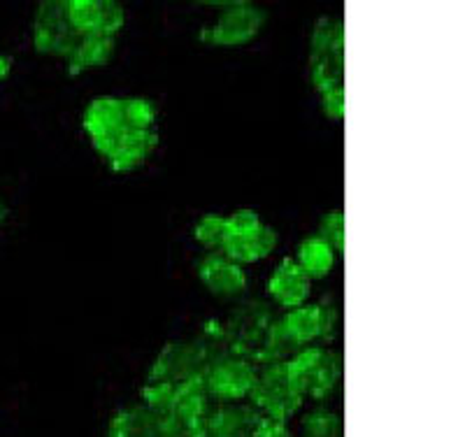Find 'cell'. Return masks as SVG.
<instances>
[{
  "mask_svg": "<svg viewBox=\"0 0 465 437\" xmlns=\"http://www.w3.org/2000/svg\"><path fill=\"white\" fill-rule=\"evenodd\" d=\"M284 368L301 389L302 398H312L317 402L326 401L333 393L342 374L338 353L323 347H302L284 361Z\"/></svg>",
  "mask_w": 465,
  "mask_h": 437,
  "instance_id": "7a4b0ae2",
  "label": "cell"
},
{
  "mask_svg": "<svg viewBox=\"0 0 465 437\" xmlns=\"http://www.w3.org/2000/svg\"><path fill=\"white\" fill-rule=\"evenodd\" d=\"M3 216H5V207H3V203H0V223H3Z\"/></svg>",
  "mask_w": 465,
  "mask_h": 437,
  "instance_id": "f1b7e54d",
  "label": "cell"
},
{
  "mask_svg": "<svg viewBox=\"0 0 465 437\" xmlns=\"http://www.w3.org/2000/svg\"><path fill=\"white\" fill-rule=\"evenodd\" d=\"M249 437H293L291 431L286 428L284 422H275V419H268V416H261L256 428L252 431Z\"/></svg>",
  "mask_w": 465,
  "mask_h": 437,
  "instance_id": "4316f807",
  "label": "cell"
},
{
  "mask_svg": "<svg viewBox=\"0 0 465 437\" xmlns=\"http://www.w3.org/2000/svg\"><path fill=\"white\" fill-rule=\"evenodd\" d=\"M256 377L259 372L254 370L252 361L238 356V353H223L219 359L210 361L207 368L203 370V386H205L207 398L212 401L235 405L252 395Z\"/></svg>",
  "mask_w": 465,
  "mask_h": 437,
  "instance_id": "3957f363",
  "label": "cell"
},
{
  "mask_svg": "<svg viewBox=\"0 0 465 437\" xmlns=\"http://www.w3.org/2000/svg\"><path fill=\"white\" fill-rule=\"evenodd\" d=\"M263 226V222L259 219L254 210L242 207V210H235L231 216H226V228L228 235H252L259 228Z\"/></svg>",
  "mask_w": 465,
  "mask_h": 437,
  "instance_id": "d4e9b609",
  "label": "cell"
},
{
  "mask_svg": "<svg viewBox=\"0 0 465 437\" xmlns=\"http://www.w3.org/2000/svg\"><path fill=\"white\" fill-rule=\"evenodd\" d=\"M80 43L65 15V0H43L33 22V45L45 56L70 58Z\"/></svg>",
  "mask_w": 465,
  "mask_h": 437,
  "instance_id": "8992f818",
  "label": "cell"
},
{
  "mask_svg": "<svg viewBox=\"0 0 465 437\" xmlns=\"http://www.w3.org/2000/svg\"><path fill=\"white\" fill-rule=\"evenodd\" d=\"M12 73V58L5 56V54H0V82Z\"/></svg>",
  "mask_w": 465,
  "mask_h": 437,
  "instance_id": "83f0119b",
  "label": "cell"
},
{
  "mask_svg": "<svg viewBox=\"0 0 465 437\" xmlns=\"http://www.w3.org/2000/svg\"><path fill=\"white\" fill-rule=\"evenodd\" d=\"M82 128L89 135L91 144L103 158H107L119 143L122 133L126 131L122 112V98L114 95H98L86 105L82 114Z\"/></svg>",
  "mask_w": 465,
  "mask_h": 437,
  "instance_id": "ba28073f",
  "label": "cell"
},
{
  "mask_svg": "<svg viewBox=\"0 0 465 437\" xmlns=\"http://www.w3.org/2000/svg\"><path fill=\"white\" fill-rule=\"evenodd\" d=\"M116 49L114 37L107 35H84L74 47V52L68 58V73L73 77L82 73H89L95 68H105L112 61Z\"/></svg>",
  "mask_w": 465,
  "mask_h": 437,
  "instance_id": "2e32d148",
  "label": "cell"
},
{
  "mask_svg": "<svg viewBox=\"0 0 465 437\" xmlns=\"http://www.w3.org/2000/svg\"><path fill=\"white\" fill-rule=\"evenodd\" d=\"M228 228H226V216L222 214H205L198 219L193 226V237L201 247L210 249V252H222L223 243H226Z\"/></svg>",
  "mask_w": 465,
  "mask_h": 437,
  "instance_id": "ffe728a7",
  "label": "cell"
},
{
  "mask_svg": "<svg viewBox=\"0 0 465 437\" xmlns=\"http://www.w3.org/2000/svg\"><path fill=\"white\" fill-rule=\"evenodd\" d=\"M310 277L301 270V265L293 258H284L275 268V273L270 274L268 295L284 310H293V307L305 305L310 298Z\"/></svg>",
  "mask_w": 465,
  "mask_h": 437,
  "instance_id": "30bf717a",
  "label": "cell"
},
{
  "mask_svg": "<svg viewBox=\"0 0 465 437\" xmlns=\"http://www.w3.org/2000/svg\"><path fill=\"white\" fill-rule=\"evenodd\" d=\"M302 437H342V422L333 412L314 410L302 422Z\"/></svg>",
  "mask_w": 465,
  "mask_h": 437,
  "instance_id": "7402d4cb",
  "label": "cell"
},
{
  "mask_svg": "<svg viewBox=\"0 0 465 437\" xmlns=\"http://www.w3.org/2000/svg\"><path fill=\"white\" fill-rule=\"evenodd\" d=\"M65 15L80 37L101 31V0H65Z\"/></svg>",
  "mask_w": 465,
  "mask_h": 437,
  "instance_id": "ac0fdd59",
  "label": "cell"
},
{
  "mask_svg": "<svg viewBox=\"0 0 465 437\" xmlns=\"http://www.w3.org/2000/svg\"><path fill=\"white\" fill-rule=\"evenodd\" d=\"M156 147H159V133L131 131V128H126L105 161L112 173H133L140 165H144V161L152 156V152Z\"/></svg>",
  "mask_w": 465,
  "mask_h": 437,
  "instance_id": "7c38bea8",
  "label": "cell"
},
{
  "mask_svg": "<svg viewBox=\"0 0 465 437\" xmlns=\"http://www.w3.org/2000/svg\"><path fill=\"white\" fill-rule=\"evenodd\" d=\"M280 326L291 344L301 352L302 347L326 335V328H333V322L328 319L323 305H301L286 310V314L280 319Z\"/></svg>",
  "mask_w": 465,
  "mask_h": 437,
  "instance_id": "8fae6325",
  "label": "cell"
},
{
  "mask_svg": "<svg viewBox=\"0 0 465 437\" xmlns=\"http://www.w3.org/2000/svg\"><path fill=\"white\" fill-rule=\"evenodd\" d=\"M261 414L254 407L226 405L207 414L205 437H249Z\"/></svg>",
  "mask_w": 465,
  "mask_h": 437,
  "instance_id": "5bb4252c",
  "label": "cell"
},
{
  "mask_svg": "<svg viewBox=\"0 0 465 437\" xmlns=\"http://www.w3.org/2000/svg\"><path fill=\"white\" fill-rule=\"evenodd\" d=\"M265 26V12L252 3H228L219 19L201 31L207 47H244Z\"/></svg>",
  "mask_w": 465,
  "mask_h": 437,
  "instance_id": "5b68a950",
  "label": "cell"
},
{
  "mask_svg": "<svg viewBox=\"0 0 465 437\" xmlns=\"http://www.w3.org/2000/svg\"><path fill=\"white\" fill-rule=\"evenodd\" d=\"M322 110L331 122H342L344 114H347V94H344V86H338V89H331L326 94H322Z\"/></svg>",
  "mask_w": 465,
  "mask_h": 437,
  "instance_id": "484cf974",
  "label": "cell"
},
{
  "mask_svg": "<svg viewBox=\"0 0 465 437\" xmlns=\"http://www.w3.org/2000/svg\"><path fill=\"white\" fill-rule=\"evenodd\" d=\"M277 243H280V240H277L275 228H270L263 223V226L256 233H252V235H226L222 253L226 258H231L232 263L247 265L270 256V253L277 249Z\"/></svg>",
  "mask_w": 465,
  "mask_h": 437,
  "instance_id": "4fadbf2b",
  "label": "cell"
},
{
  "mask_svg": "<svg viewBox=\"0 0 465 437\" xmlns=\"http://www.w3.org/2000/svg\"><path fill=\"white\" fill-rule=\"evenodd\" d=\"M249 398H252V405L256 410L263 412V416L284 423L289 422L291 416L298 414V410L305 402L296 382L291 380L289 372H286L284 361L265 365L263 372L256 377V384Z\"/></svg>",
  "mask_w": 465,
  "mask_h": 437,
  "instance_id": "277c9868",
  "label": "cell"
},
{
  "mask_svg": "<svg viewBox=\"0 0 465 437\" xmlns=\"http://www.w3.org/2000/svg\"><path fill=\"white\" fill-rule=\"evenodd\" d=\"M122 112H124V124L131 131H152L156 124V105L147 98H122Z\"/></svg>",
  "mask_w": 465,
  "mask_h": 437,
  "instance_id": "44dd1931",
  "label": "cell"
},
{
  "mask_svg": "<svg viewBox=\"0 0 465 437\" xmlns=\"http://www.w3.org/2000/svg\"><path fill=\"white\" fill-rule=\"evenodd\" d=\"M198 277L217 298H235L247 289V274L242 265L232 263L222 252H210L198 261Z\"/></svg>",
  "mask_w": 465,
  "mask_h": 437,
  "instance_id": "9c48e42d",
  "label": "cell"
},
{
  "mask_svg": "<svg viewBox=\"0 0 465 437\" xmlns=\"http://www.w3.org/2000/svg\"><path fill=\"white\" fill-rule=\"evenodd\" d=\"M296 263L310 280H323L333 270L335 252L326 240H322L319 235H310L298 244Z\"/></svg>",
  "mask_w": 465,
  "mask_h": 437,
  "instance_id": "e0dca14e",
  "label": "cell"
},
{
  "mask_svg": "<svg viewBox=\"0 0 465 437\" xmlns=\"http://www.w3.org/2000/svg\"><path fill=\"white\" fill-rule=\"evenodd\" d=\"M344 24L333 16H322L314 26L310 47V77L319 94L344 86Z\"/></svg>",
  "mask_w": 465,
  "mask_h": 437,
  "instance_id": "6da1fadb",
  "label": "cell"
},
{
  "mask_svg": "<svg viewBox=\"0 0 465 437\" xmlns=\"http://www.w3.org/2000/svg\"><path fill=\"white\" fill-rule=\"evenodd\" d=\"M207 363H210V356H207L205 344L184 343V340L168 343L153 361L147 382H165V384L180 386L203 374Z\"/></svg>",
  "mask_w": 465,
  "mask_h": 437,
  "instance_id": "52a82bcc",
  "label": "cell"
},
{
  "mask_svg": "<svg viewBox=\"0 0 465 437\" xmlns=\"http://www.w3.org/2000/svg\"><path fill=\"white\" fill-rule=\"evenodd\" d=\"M126 24V12L116 0H101V31L98 35L114 37Z\"/></svg>",
  "mask_w": 465,
  "mask_h": 437,
  "instance_id": "cb8c5ba5",
  "label": "cell"
},
{
  "mask_svg": "<svg viewBox=\"0 0 465 437\" xmlns=\"http://www.w3.org/2000/svg\"><path fill=\"white\" fill-rule=\"evenodd\" d=\"M322 240H326L335 253H344V244H347V222H344L342 210H331L322 216L319 222V233Z\"/></svg>",
  "mask_w": 465,
  "mask_h": 437,
  "instance_id": "603a6c76",
  "label": "cell"
},
{
  "mask_svg": "<svg viewBox=\"0 0 465 437\" xmlns=\"http://www.w3.org/2000/svg\"><path fill=\"white\" fill-rule=\"evenodd\" d=\"M174 398H177V386L165 384V382H147L143 386V405L165 422L174 410Z\"/></svg>",
  "mask_w": 465,
  "mask_h": 437,
  "instance_id": "d6986e66",
  "label": "cell"
},
{
  "mask_svg": "<svg viewBox=\"0 0 465 437\" xmlns=\"http://www.w3.org/2000/svg\"><path fill=\"white\" fill-rule=\"evenodd\" d=\"M163 422L144 405H131L114 412L107 437H161Z\"/></svg>",
  "mask_w": 465,
  "mask_h": 437,
  "instance_id": "9a60e30c",
  "label": "cell"
}]
</instances>
